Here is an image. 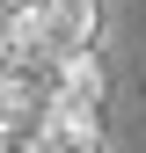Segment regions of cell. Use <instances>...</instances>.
<instances>
[{
  "label": "cell",
  "mask_w": 146,
  "mask_h": 153,
  "mask_svg": "<svg viewBox=\"0 0 146 153\" xmlns=\"http://www.w3.org/2000/svg\"><path fill=\"white\" fill-rule=\"evenodd\" d=\"M95 36H102V7H95V0H44V15H36V44H44V66L95 51Z\"/></svg>",
  "instance_id": "obj_1"
},
{
  "label": "cell",
  "mask_w": 146,
  "mask_h": 153,
  "mask_svg": "<svg viewBox=\"0 0 146 153\" xmlns=\"http://www.w3.org/2000/svg\"><path fill=\"white\" fill-rule=\"evenodd\" d=\"M44 109H73V117H95V109H102V59H95V51L51 66V102Z\"/></svg>",
  "instance_id": "obj_2"
},
{
  "label": "cell",
  "mask_w": 146,
  "mask_h": 153,
  "mask_svg": "<svg viewBox=\"0 0 146 153\" xmlns=\"http://www.w3.org/2000/svg\"><path fill=\"white\" fill-rule=\"evenodd\" d=\"M36 153H102V124L95 117H73V109H44L29 131Z\"/></svg>",
  "instance_id": "obj_3"
},
{
  "label": "cell",
  "mask_w": 146,
  "mask_h": 153,
  "mask_svg": "<svg viewBox=\"0 0 146 153\" xmlns=\"http://www.w3.org/2000/svg\"><path fill=\"white\" fill-rule=\"evenodd\" d=\"M0 15H44V0H0Z\"/></svg>",
  "instance_id": "obj_4"
}]
</instances>
